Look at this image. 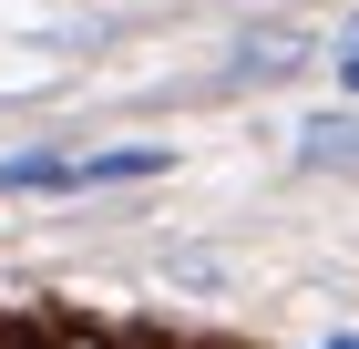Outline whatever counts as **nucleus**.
Instances as JSON below:
<instances>
[{
  "instance_id": "nucleus-4",
  "label": "nucleus",
  "mask_w": 359,
  "mask_h": 349,
  "mask_svg": "<svg viewBox=\"0 0 359 349\" xmlns=\"http://www.w3.org/2000/svg\"><path fill=\"white\" fill-rule=\"evenodd\" d=\"M298 164L308 175H339V164H349V113H318V124L298 134Z\"/></svg>"
},
{
  "instance_id": "nucleus-2",
  "label": "nucleus",
  "mask_w": 359,
  "mask_h": 349,
  "mask_svg": "<svg viewBox=\"0 0 359 349\" xmlns=\"http://www.w3.org/2000/svg\"><path fill=\"white\" fill-rule=\"evenodd\" d=\"M175 144H103V154H72V195L93 185H144V175H165Z\"/></svg>"
},
{
  "instance_id": "nucleus-1",
  "label": "nucleus",
  "mask_w": 359,
  "mask_h": 349,
  "mask_svg": "<svg viewBox=\"0 0 359 349\" xmlns=\"http://www.w3.org/2000/svg\"><path fill=\"white\" fill-rule=\"evenodd\" d=\"M308 52H318V31H308V21H257L247 41H236V82H287Z\"/></svg>"
},
{
  "instance_id": "nucleus-3",
  "label": "nucleus",
  "mask_w": 359,
  "mask_h": 349,
  "mask_svg": "<svg viewBox=\"0 0 359 349\" xmlns=\"http://www.w3.org/2000/svg\"><path fill=\"white\" fill-rule=\"evenodd\" d=\"M0 195H72V154H0Z\"/></svg>"
}]
</instances>
